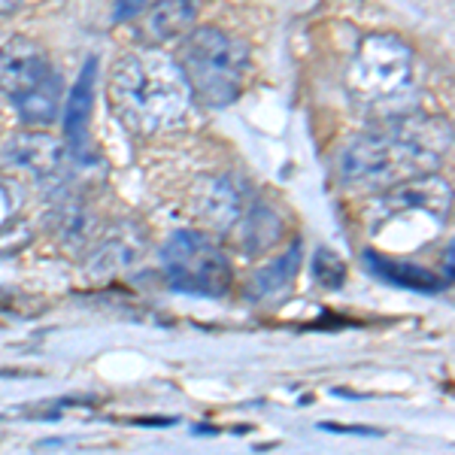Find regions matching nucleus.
<instances>
[{
    "label": "nucleus",
    "instance_id": "0eeeda50",
    "mask_svg": "<svg viewBox=\"0 0 455 455\" xmlns=\"http://www.w3.org/2000/svg\"><path fill=\"white\" fill-rule=\"evenodd\" d=\"M197 212L216 228H231L240 219H246L249 212V197L240 186H234L231 180H216L204 188V197L197 204Z\"/></svg>",
    "mask_w": 455,
    "mask_h": 455
},
{
    "label": "nucleus",
    "instance_id": "39448f33",
    "mask_svg": "<svg viewBox=\"0 0 455 455\" xmlns=\"http://www.w3.org/2000/svg\"><path fill=\"white\" fill-rule=\"evenodd\" d=\"M161 264L173 289L188 291V295L219 298L231 285V267H228L225 252L204 234H173L161 252Z\"/></svg>",
    "mask_w": 455,
    "mask_h": 455
},
{
    "label": "nucleus",
    "instance_id": "1a4fd4ad",
    "mask_svg": "<svg viewBox=\"0 0 455 455\" xmlns=\"http://www.w3.org/2000/svg\"><path fill=\"white\" fill-rule=\"evenodd\" d=\"M197 21L195 0H158L146 16V31L156 40H173V36H186Z\"/></svg>",
    "mask_w": 455,
    "mask_h": 455
},
{
    "label": "nucleus",
    "instance_id": "4468645a",
    "mask_svg": "<svg viewBox=\"0 0 455 455\" xmlns=\"http://www.w3.org/2000/svg\"><path fill=\"white\" fill-rule=\"evenodd\" d=\"M19 4H21V0H0V16H6V12H12Z\"/></svg>",
    "mask_w": 455,
    "mask_h": 455
},
{
    "label": "nucleus",
    "instance_id": "9d476101",
    "mask_svg": "<svg viewBox=\"0 0 455 455\" xmlns=\"http://www.w3.org/2000/svg\"><path fill=\"white\" fill-rule=\"evenodd\" d=\"M368 267L373 274H379L383 280L388 283H398V285H407V289H419V291H435L440 289V283L428 270L416 267L410 261H401V259H386V255H377V252H368Z\"/></svg>",
    "mask_w": 455,
    "mask_h": 455
},
{
    "label": "nucleus",
    "instance_id": "f8f14e48",
    "mask_svg": "<svg viewBox=\"0 0 455 455\" xmlns=\"http://www.w3.org/2000/svg\"><path fill=\"white\" fill-rule=\"evenodd\" d=\"M298 259H300V246H291V252H289V255H283L280 261H274L267 270H264V274H259V289H261V291H276V289H283V285L291 280V274H295Z\"/></svg>",
    "mask_w": 455,
    "mask_h": 455
},
{
    "label": "nucleus",
    "instance_id": "423d86ee",
    "mask_svg": "<svg viewBox=\"0 0 455 455\" xmlns=\"http://www.w3.org/2000/svg\"><path fill=\"white\" fill-rule=\"evenodd\" d=\"M413 52L388 34L364 36L349 68V85L364 100H386L410 83Z\"/></svg>",
    "mask_w": 455,
    "mask_h": 455
},
{
    "label": "nucleus",
    "instance_id": "9b49d317",
    "mask_svg": "<svg viewBox=\"0 0 455 455\" xmlns=\"http://www.w3.org/2000/svg\"><path fill=\"white\" fill-rule=\"evenodd\" d=\"M94 73H98V64L94 58L85 64L83 76H79L76 88H73L70 100H68V116H64V128H68V137L73 143L83 140L85 134V122L92 116V100H94Z\"/></svg>",
    "mask_w": 455,
    "mask_h": 455
},
{
    "label": "nucleus",
    "instance_id": "f257e3e1",
    "mask_svg": "<svg viewBox=\"0 0 455 455\" xmlns=\"http://www.w3.org/2000/svg\"><path fill=\"white\" fill-rule=\"evenodd\" d=\"M450 149V128L435 119H398L362 134L343 152L340 173L349 186L386 192L419 176H431Z\"/></svg>",
    "mask_w": 455,
    "mask_h": 455
},
{
    "label": "nucleus",
    "instance_id": "f03ea898",
    "mask_svg": "<svg viewBox=\"0 0 455 455\" xmlns=\"http://www.w3.org/2000/svg\"><path fill=\"white\" fill-rule=\"evenodd\" d=\"M188 83L180 64L156 52H134L116 61L109 73V107L128 131L158 134L186 116Z\"/></svg>",
    "mask_w": 455,
    "mask_h": 455
},
{
    "label": "nucleus",
    "instance_id": "20e7f679",
    "mask_svg": "<svg viewBox=\"0 0 455 455\" xmlns=\"http://www.w3.org/2000/svg\"><path fill=\"white\" fill-rule=\"evenodd\" d=\"M0 88L19 107L21 119L46 124L61 104V79L36 43L16 36L0 46Z\"/></svg>",
    "mask_w": 455,
    "mask_h": 455
},
{
    "label": "nucleus",
    "instance_id": "6e6552de",
    "mask_svg": "<svg viewBox=\"0 0 455 455\" xmlns=\"http://www.w3.org/2000/svg\"><path fill=\"white\" fill-rule=\"evenodd\" d=\"M61 156V143L52 140L49 134H21L4 149V161L31 173H52Z\"/></svg>",
    "mask_w": 455,
    "mask_h": 455
},
{
    "label": "nucleus",
    "instance_id": "7ed1b4c3",
    "mask_svg": "<svg viewBox=\"0 0 455 455\" xmlns=\"http://www.w3.org/2000/svg\"><path fill=\"white\" fill-rule=\"evenodd\" d=\"M180 70L188 92L204 104L225 107L240 98L249 79V52L243 43L222 34L219 28H192L182 36Z\"/></svg>",
    "mask_w": 455,
    "mask_h": 455
},
{
    "label": "nucleus",
    "instance_id": "ddd939ff",
    "mask_svg": "<svg viewBox=\"0 0 455 455\" xmlns=\"http://www.w3.org/2000/svg\"><path fill=\"white\" fill-rule=\"evenodd\" d=\"M146 0H116V19H131L143 10Z\"/></svg>",
    "mask_w": 455,
    "mask_h": 455
}]
</instances>
